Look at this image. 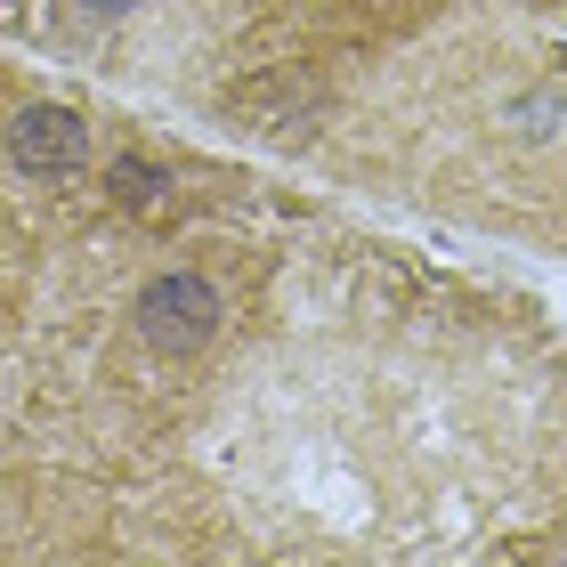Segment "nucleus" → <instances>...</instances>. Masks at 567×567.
I'll use <instances>...</instances> for the list:
<instances>
[{"instance_id": "1", "label": "nucleus", "mask_w": 567, "mask_h": 567, "mask_svg": "<svg viewBox=\"0 0 567 567\" xmlns=\"http://www.w3.org/2000/svg\"><path fill=\"white\" fill-rule=\"evenodd\" d=\"M219 317H227V300H219V284L212 276H195V268H171V276H154L146 292H138V332L163 357H187V349H203L219 332Z\"/></svg>"}, {"instance_id": "2", "label": "nucleus", "mask_w": 567, "mask_h": 567, "mask_svg": "<svg viewBox=\"0 0 567 567\" xmlns=\"http://www.w3.org/2000/svg\"><path fill=\"white\" fill-rule=\"evenodd\" d=\"M9 154H17V171H33V178H65V171L90 163V131H82V114H65V106H24L9 122Z\"/></svg>"}, {"instance_id": "3", "label": "nucleus", "mask_w": 567, "mask_h": 567, "mask_svg": "<svg viewBox=\"0 0 567 567\" xmlns=\"http://www.w3.org/2000/svg\"><path fill=\"white\" fill-rule=\"evenodd\" d=\"M106 187H114V203H122V212H163V187H171V178L163 171H154L146 163V154H114V163H106Z\"/></svg>"}, {"instance_id": "4", "label": "nucleus", "mask_w": 567, "mask_h": 567, "mask_svg": "<svg viewBox=\"0 0 567 567\" xmlns=\"http://www.w3.org/2000/svg\"><path fill=\"white\" fill-rule=\"evenodd\" d=\"M82 9H90V17H131L138 0H82Z\"/></svg>"}]
</instances>
